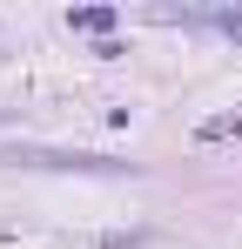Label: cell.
Returning a JSON list of instances; mask_svg holds the SVG:
<instances>
[{
    "label": "cell",
    "instance_id": "cell-1",
    "mask_svg": "<svg viewBox=\"0 0 242 249\" xmlns=\"http://www.w3.org/2000/svg\"><path fill=\"white\" fill-rule=\"evenodd\" d=\"M68 20H74L81 34H108V27H115V7H81V14H68Z\"/></svg>",
    "mask_w": 242,
    "mask_h": 249
},
{
    "label": "cell",
    "instance_id": "cell-2",
    "mask_svg": "<svg viewBox=\"0 0 242 249\" xmlns=\"http://www.w3.org/2000/svg\"><path fill=\"white\" fill-rule=\"evenodd\" d=\"M222 135H242V115H215V122L195 128V142H222Z\"/></svg>",
    "mask_w": 242,
    "mask_h": 249
}]
</instances>
